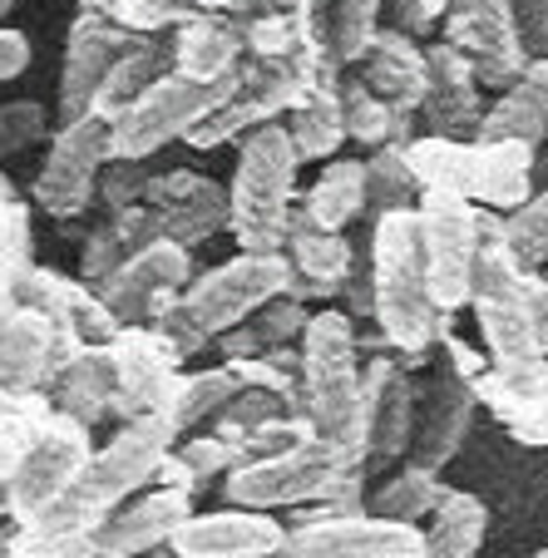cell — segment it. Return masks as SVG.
<instances>
[{"mask_svg": "<svg viewBox=\"0 0 548 558\" xmlns=\"http://www.w3.org/2000/svg\"><path fill=\"white\" fill-rule=\"evenodd\" d=\"M35 263L31 253V208L21 198L0 203V316L15 306V287H21L25 267Z\"/></svg>", "mask_w": 548, "mask_h": 558, "instance_id": "f35d334b", "label": "cell"}, {"mask_svg": "<svg viewBox=\"0 0 548 558\" xmlns=\"http://www.w3.org/2000/svg\"><path fill=\"white\" fill-rule=\"evenodd\" d=\"M144 558H179L173 548H154V554H144Z\"/></svg>", "mask_w": 548, "mask_h": 558, "instance_id": "680465c9", "label": "cell"}, {"mask_svg": "<svg viewBox=\"0 0 548 558\" xmlns=\"http://www.w3.org/2000/svg\"><path fill=\"white\" fill-rule=\"evenodd\" d=\"M287 138H292L302 163H327L346 144V124H341V95L337 85H312L292 99V109L282 114Z\"/></svg>", "mask_w": 548, "mask_h": 558, "instance_id": "1f68e13d", "label": "cell"}, {"mask_svg": "<svg viewBox=\"0 0 548 558\" xmlns=\"http://www.w3.org/2000/svg\"><path fill=\"white\" fill-rule=\"evenodd\" d=\"M85 341L60 331L35 306H11L0 316V386L11 390H50L54 371L74 356Z\"/></svg>", "mask_w": 548, "mask_h": 558, "instance_id": "ac0fdd59", "label": "cell"}, {"mask_svg": "<svg viewBox=\"0 0 548 558\" xmlns=\"http://www.w3.org/2000/svg\"><path fill=\"white\" fill-rule=\"evenodd\" d=\"M306 316H312V306L296 302L292 292H277V296H267V302L257 306L247 322H253L257 341H263V351H267V347H296V337H302V327H306Z\"/></svg>", "mask_w": 548, "mask_h": 558, "instance_id": "7bdbcfd3", "label": "cell"}, {"mask_svg": "<svg viewBox=\"0 0 548 558\" xmlns=\"http://www.w3.org/2000/svg\"><path fill=\"white\" fill-rule=\"evenodd\" d=\"M0 558H5V544H0Z\"/></svg>", "mask_w": 548, "mask_h": 558, "instance_id": "e7e4bbea", "label": "cell"}, {"mask_svg": "<svg viewBox=\"0 0 548 558\" xmlns=\"http://www.w3.org/2000/svg\"><path fill=\"white\" fill-rule=\"evenodd\" d=\"M282 257L292 263V282L287 292L296 302H337L341 282H346L351 263H356V243L346 232H331L321 222H312L302 213V203H292L287 213V238H282Z\"/></svg>", "mask_w": 548, "mask_h": 558, "instance_id": "d6986e66", "label": "cell"}, {"mask_svg": "<svg viewBox=\"0 0 548 558\" xmlns=\"http://www.w3.org/2000/svg\"><path fill=\"white\" fill-rule=\"evenodd\" d=\"M479 89L485 85L475 80V64L464 60L454 45H445V40L425 45V99L415 114L430 119V134L475 138V124L485 114Z\"/></svg>", "mask_w": 548, "mask_h": 558, "instance_id": "d4e9b609", "label": "cell"}, {"mask_svg": "<svg viewBox=\"0 0 548 558\" xmlns=\"http://www.w3.org/2000/svg\"><path fill=\"white\" fill-rule=\"evenodd\" d=\"M380 21H386V0H331L327 35H331V50H337V60L346 64V70L366 54V45H370V35L380 31Z\"/></svg>", "mask_w": 548, "mask_h": 558, "instance_id": "ab89813d", "label": "cell"}, {"mask_svg": "<svg viewBox=\"0 0 548 558\" xmlns=\"http://www.w3.org/2000/svg\"><path fill=\"white\" fill-rule=\"evenodd\" d=\"M361 163H366V213L370 218L386 208H411L421 189H415L411 169H405V144H380V148H370V158H361Z\"/></svg>", "mask_w": 548, "mask_h": 558, "instance_id": "74e56055", "label": "cell"}, {"mask_svg": "<svg viewBox=\"0 0 548 558\" xmlns=\"http://www.w3.org/2000/svg\"><path fill=\"white\" fill-rule=\"evenodd\" d=\"M302 213L331 232H346L356 218H366V163L361 158H327V169L306 193H296Z\"/></svg>", "mask_w": 548, "mask_h": 558, "instance_id": "d6a6232c", "label": "cell"}, {"mask_svg": "<svg viewBox=\"0 0 548 558\" xmlns=\"http://www.w3.org/2000/svg\"><path fill=\"white\" fill-rule=\"evenodd\" d=\"M534 272L524 267L499 238V213L479 208V257L470 277L464 306L475 312L479 341H485L489 366H519L538 361V331H534Z\"/></svg>", "mask_w": 548, "mask_h": 558, "instance_id": "5b68a950", "label": "cell"}, {"mask_svg": "<svg viewBox=\"0 0 548 558\" xmlns=\"http://www.w3.org/2000/svg\"><path fill=\"white\" fill-rule=\"evenodd\" d=\"M287 282H292V263L282 253H238L208 272H193L183 287V306L208 337H218L247 322L267 296L287 292Z\"/></svg>", "mask_w": 548, "mask_h": 558, "instance_id": "8fae6325", "label": "cell"}, {"mask_svg": "<svg viewBox=\"0 0 548 558\" xmlns=\"http://www.w3.org/2000/svg\"><path fill=\"white\" fill-rule=\"evenodd\" d=\"M370 322L380 341L405 371L425 366L435 341L454 331V312H440L425 287L421 238H415V203L411 208H386L370 218Z\"/></svg>", "mask_w": 548, "mask_h": 558, "instance_id": "6da1fadb", "label": "cell"}, {"mask_svg": "<svg viewBox=\"0 0 548 558\" xmlns=\"http://www.w3.org/2000/svg\"><path fill=\"white\" fill-rule=\"evenodd\" d=\"M144 183H148V169L138 158H109L105 169H99V183H95V198H105L109 213L119 208H134L144 198Z\"/></svg>", "mask_w": 548, "mask_h": 558, "instance_id": "ee69618b", "label": "cell"}, {"mask_svg": "<svg viewBox=\"0 0 548 558\" xmlns=\"http://www.w3.org/2000/svg\"><path fill=\"white\" fill-rule=\"evenodd\" d=\"M445 45L475 64L485 89H504L524 70V31H519V0H450L440 15Z\"/></svg>", "mask_w": 548, "mask_h": 558, "instance_id": "5bb4252c", "label": "cell"}, {"mask_svg": "<svg viewBox=\"0 0 548 558\" xmlns=\"http://www.w3.org/2000/svg\"><path fill=\"white\" fill-rule=\"evenodd\" d=\"M337 302H341V312H346L351 322H366L370 316V267H366V253H361V247H356V263H351Z\"/></svg>", "mask_w": 548, "mask_h": 558, "instance_id": "c3c4849f", "label": "cell"}, {"mask_svg": "<svg viewBox=\"0 0 548 558\" xmlns=\"http://www.w3.org/2000/svg\"><path fill=\"white\" fill-rule=\"evenodd\" d=\"M124 257H129V247H124V238H119L114 222H99V228H89L85 247H80V282L99 287L119 263H124Z\"/></svg>", "mask_w": 548, "mask_h": 558, "instance_id": "f6af8a7d", "label": "cell"}, {"mask_svg": "<svg viewBox=\"0 0 548 558\" xmlns=\"http://www.w3.org/2000/svg\"><path fill=\"white\" fill-rule=\"evenodd\" d=\"M238 64H243L238 15L198 11L169 40V70L188 74V80H222V74H238Z\"/></svg>", "mask_w": 548, "mask_h": 558, "instance_id": "4316f807", "label": "cell"}, {"mask_svg": "<svg viewBox=\"0 0 548 558\" xmlns=\"http://www.w3.org/2000/svg\"><path fill=\"white\" fill-rule=\"evenodd\" d=\"M232 464H243V454H238V445H232L228 435H218V430L188 435V440H173L169 445L159 474H154V485L183 489V495L198 499L203 489L212 485V480H222V474L232 470Z\"/></svg>", "mask_w": 548, "mask_h": 558, "instance_id": "836d02e7", "label": "cell"}, {"mask_svg": "<svg viewBox=\"0 0 548 558\" xmlns=\"http://www.w3.org/2000/svg\"><path fill=\"white\" fill-rule=\"evenodd\" d=\"M11 5H15V0H0V21H5V15H11Z\"/></svg>", "mask_w": 548, "mask_h": 558, "instance_id": "91938a15", "label": "cell"}, {"mask_svg": "<svg viewBox=\"0 0 548 558\" xmlns=\"http://www.w3.org/2000/svg\"><path fill=\"white\" fill-rule=\"evenodd\" d=\"M445 5H450V0H386V15H390L395 31H405V35L421 40V35H430L435 25H440Z\"/></svg>", "mask_w": 548, "mask_h": 558, "instance_id": "7dc6e473", "label": "cell"}, {"mask_svg": "<svg viewBox=\"0 0 548 558\" xmlns=\"http://www.w3.org/2000/svg\"><path fill=\"white\" fill-rule=\"evenodd\" d=\"M193 495L169 485H148L134 499L114 509L105 524L95 529V558H144L154 548H169V534L193 514Z\"/></svg>", "mask_w": 548, "mask_h": 558, "instance_id": "44dd1931", "label": "cell"}, {"mask_svg": "<svg viewBox=\"0 0 548 558\" xmlns=\"http://www.w3.org/2000/svg\"><path fill=\"white\" fill-rule=\"evenodd\" d=\"M5 558H95V538H89V529L11 524Z\"/></svg>", "mask_w": 548, "mask_h": 558, "instance_id": "60d3db41", "label": "cell"}, {"mask_svg": "<svg viewBox=\"0 0 548 558\" xmlns=\"http://www.w3.org/2000/svg\"><path fill=\"white\" fill-rule=\"evenodd\" d=\"M415 238H421V267L435 306L460 312L479 257V208L460 193L421 189L415 193Z\"/></svg>", "mask_w": 548, "mask_h": 558, "instance_id": "ba28073f", "label": "cell"}, {"mask_svg": "<svg viewBox=\"0 0 548 558\" xmlns=\"http://www.w3.org/2000/svg\"><path fill=\"white\" fill-rule=\"evenodd\" d=\"M544 129H548V60H524V70L479 114L475 138H524V144L538 148Z\"/></svg>", "mask_w": 548, "mask_h": 558, "instance_id": "83f0119b", "label": "cell"}, {"mask_svg": "<svg viewBox=\"0 0 548 558\" xmlns=\"http://www.w3.org/2000/svg\"><path fill=\"white\" fill-rule=\"evenodd\" d=\"M25 64H31V40L21 31L0 25V85H11L15 74H25Z\"/></svg>", "mask_w": 548, "mask_h": 558, "instance_id": "816d5d0a", "label": "cell"}, {"mask_svg": "<svg viewBox=\"0 0 548 558\" xmlns=\"http://www.w3.org/2000/svg\"><path fill=\"white\" fill-rule=\"evenodd\" d=\"M109 371H114V396H109V415L114 421H144L159 415L169 421L173 390L183 376V356L148 327V322H124L114 337L105 341Z\"/></svg>", "mask_w": 548, "mask_h": 558, "instance_id": "9c48e42d", "label": "cell"}, {"mask_svg": "<svg viewBox=\"0 0 548 558\" xmlns=\"http://www.w3.org/2000/svg\"><path fill=\"white\" fill-rule=\"evenodd\" d=\"M475 386L454 371H435L425 386H415V430H411V460L425 470H445L460 454L464 435L475 425Z\"/></svg>", "mask_w": 548, "mask_h": 558, "instance_id": "2e32d148", "label": "cell"}, {"mask_svg": "<svg viewBox=\"0 0 548 558\" xmlns=\"http://www.w3.org/2000/svg\"><path fill=\"white\" fill-rule=\"evenodd\" d=\"M445 489H450V485L440 480V470H425V464L411 460L405 470H395L386 485L366 499V514L390 519V524H421V519L440 505Z\"/></svg>", "mask_w": 548, "mask_h": 558, "instance_id": "d590c367", "label": "cell"}, {"mask_svg": "<svg viewBox=\"0 0 548 558\" xmlns=\"http://www.w3.org/2000/svg\"><path fill=\"white\" fill-rule=\"evenodd\" d=\"M15 450H21V435H15V430H0V480L11 474V464H15Z\"/></svg>", "mask_w": 548, "mask_h": 558, "instance_id": "9f6ffc18", "label": "cell"}, {"mask_svg": "<svg viewBox=\"0 0 548 558\" xmlns=\"http://www.w3.org/2000/svg\"><path fill=\"white\" fill-rule=\"evenodd\" d=\"M0 138H5V148H31L40 144V138H50V119H45L40 105H11L0 109Z\"/></svg>", "mask_w": 548, "mask_h": 558, "instance_id": "bcb514c9", "label": "cell"}, {"mask_svg": "<svg viewBox=\"0 0 548 558\" xmlns=\"http://www.w3.org/2000/svg\"><path fill=\"white\" fill-rule=\"evenodd\" d=\"M89 450H95V430L50 405V411L21 435L15 464H11V474H5V519L25 524V519H35L40 509H50L54 499L80 480Z\"/></svg>", "mask_w": 548, "mask_h": 558, "instance_id": "52a82bcc", "label": "cell"}, {"mask_svg": "<svg viewBox=\"0 0 548 558\" xmlns=\"http://www.w3.org/2000/svg\"><path fill=\"white\" fill-rule=\"evenodd\" d=\"M198 11H218V15H238V11H247L253 0H193Z\"/></svg>", "mask_w": 548, "mask_h": 558, "instance_id": "6f0895ef", "label": "cell"}, {"mask_svg": "<svg viewBox=\"0 0 548 558\" xmlns=\"http://www.w3.org/2000/svg\"><path fill=\"white\" fill-rule=\"evenodd\" d=\"M544 277H548V272H544Z\"/></svg>", "mask_w": 548, "mask_h": 558, "instance_id": "03108f58", "label": "cell"}, {"mask_svg": "<svg viewBox=\"0 0 548 558\" xmlns=\"http://www.w3.org/2000/svg\"><path fill=\"white\" fill-rule=\"evenodd\" d=\"M504 430H509V440L544 450V445H548V396L538 405H528V411H519L514 421H504Z\"/></svg>", "mask_w": 548, "mask_h": 558, "instance_id": "f907efd6", "label": "cell"}, {"mask_svg": "<svg viewBox=\"0 0 548 558\" xmlns=\"http://www.w3.org/2000/svg\"><path fill=\"white\" fill-rule=\"evenodd\" d=\"M528 558H548V548H538V554H528Z\"/></svg>", "mask_w": 548, "mask_h": 558, "instance_id": "be15d7a7", "label": "cell"}, {"mask_svg": "<svg viewBox=\"0 0 548 558\" xmlns=\"http://www.w3.org/2000/svg\"><path fill=\"white\" fill-rule=\"evenodd\" d=\"M105 163H109L105 119H95V114L64 119L50 134L40 173H35V183H31V198L60 222L80 218V213H89V203H95V183H99Z\"/></svg>", "mask_w": 548, "mask_h": 558, "instance_id": "7c38bea8", "label": "cell"}, {"mask_svg": "<svg viewBox=\"0 0 548 558\" xmlns=\"http://www.w3.org/2000/svg\"><path fill=\"white\" fill-rule=\"evenodd\" d=\"M15 306H35L60 331H70L74 341H109L119 331V316L99 302L95 287L54 272V267H25L21 287H15Z\"/></svg>", "mask_w": 548, "mask_h": 558, "instance_id": "cb8c5ba5", "label": "cell"}, {"mask_svg": "<svg viewBox=\"0 0 548 558\" xmlns=\"http://www.w3.org/2000/svg\"><path fill=\"white\" fill-rule=\"evenodd\" d=\"M5 534H11V524H5V519H0V544H5Z\"/></svg>", "mask_w": 548, "mask_h": 558, "instance_id": "6125c7cd", "label": "cell"}, {"mask_svg": "<svg viewBox=\"0 0 548 558\" xmlns=\"http://www.w3.org/2000/svg\"><path fill=\"white\" fill-rule=\"evenodd\" d=\"M296 95H302V80L292 74L287 60H243L238 85L228 89V99H222L218 109H208V114L183 134V144L198 148V154L222 148V144H238L247 129L282 119Z\"/></svg>", "mask_w": 548, "mask_h": 558, "instance_id": "4fadbf2b", "label": "cell"}, {"mask_svg": "<svg viewBox=\"0 0 548 558\" xmlns=\"http://www.w3.org/2000/svg\"><path fill=\"white\" fill-rule=\"evenodd\" d=\"M188 277H193V247L154 238V243L134 247L95 292H99V302L119 316V327H124V322H144L148 302L159 292H183Z\"/></svg>", "mask_w": 548, "mask_h": 558, "instance_id": "e0dca14e", "label": "cell"}, {"mask_svg": "<svg viewBox=\"0 0 548 558\" xmlns=\"http://www.w3.org/2000/svg\"><path fill=\"white\" fill-rule=\"evenodd\" d=\"M351 70L361 74V85L370 89V95H380L390 109H405V114H415L425 99V45L415 40V35L395 31V25H380L376 35H370L366 54H361Z\"/></svg>", "mask_w": 548, "mask_h": 558, "instance_id": "484cf974", "label": "cell"}, {"mask_svg": "<svg viewBox=\"0 0 548 558\" xmlns=\"http://www.w3.org/2000/svg\"><path fill=\"white\" fill-rule=\"evenodd\" d=\"M421 529V558H479L489 534V505L470 489H445Z\"/></svg>", "mask_w": 548, "mask_h": 558, "instance_id": "4dcf8cb0", "label": "cell"}, {"mask_svg": "<svg viewBox=\"0 0 548 558\" xmlns=\"http://www.w3.org/2000/svg\"><path fill=\"white\" fill-rule=\"evenodd\" d=\"M232 390H238V376H232L228 361H222V366H208V371H183L179 390H173V405H169L173 435H188L193 425H208Z\"/></svg>", "mask_w": 548, "mask_h": 558, "instance_id": "8d00e7d4", "label": "cell"}, {"mask_svg": "<svg viewBox=\"0 0 548 558\" xmlns=\"http://www.w3.org/2000/svg\"><path fill=\"white\" fill-rule=\"evenodd\" d=\"M534 331H538V351L548 356V277L534 272Z\"/></svg>", "mask_w": 548, "mask_h": 558, "instance_id": "db71d44e", "label": "cell"}, {"mask_svg": "<svg viewBox=\"0 0 548 558\" xmlns=\"http://www.w3.org/2000/svg\"><path fill=\"white\" fill-rule=\"evenodd\" d=\"M296 158L287 124H257L238 138V169L228 183V232L238 253H282L287 213L296 203Z\"/></svg>", "mask_w": 548, "mask_h": 558, "instance_id": "277c9868", "label": "cell"}, {"mask_svg": "<svg viewBox=\"0 0 548 558\" xmlns=\"http://www.w3.org/2000/svg\"><path fill=\"white\" fill-rule=\"evenodd\" d=\"M238 70H243V64H238ZM232 85H238V74L188 80V74H179V70H163L124 114L109 119V158H138V163H148L159 148L179 144L208 109H218Z\"/></svg>", "mask_w": 548, "mask_h": 558, "instance_id": "8992f818", "label": "cell"}, {"mask_svg": "<svg viewBox=\"0 0 548 558\" xmlns=\"http://www.w3.org/2000/svg\"><path fill=\"white\" fill-rule=\"evenodd\" d=\"M524 25L534 35H548V0H524Z\"/></svg>", "mask_w": 548, "mask_h": 558, "instance_id": "11a10c76", "label": "cell"}, {"mask_svg": "<svg viewBox=\"0 0 548 558\" xmlns=\"http://www.w3.org/2000/svg\"><path fill=\"white\" fill-rule=\"evenodd\" d=\"M169 70V40L159 35H129V45L109 60L105 80L95 85V99H89V114L95 119H119L138 95H144L159 74Z\"/></svg>", "mask_w": 548, "mask_h": 558, "instance_id": "f546056e", "label": "cell"}, {"mask_svg": "<svg viewBox=\"0 0 548 558\" xmlns=\"http://www.w3.org/2000/svg\"><path fill=\"white\" fill-rule=\"evenodd\" d=\"M287 524L267 509H193L169 534V548L179 558H267L282 544Z\"/></svg>", "mask_w": 548, "mask_h": 558, "instance_id": "7402d4cb", "label": "cell"}, {"mask_svg": "<svg viewBox=\"0 0 548 558\" xmlns=\"http://www.w3.org/2000/svg\"><path fill=\"white\" fill-rule=\"evenodd\" d=\"M109 396H114V371H109L105 341H85L50 380V405L74 415V421L89 425V430H95L99 421H109Z\"/></svg>", "mask_w": 548, "mask_h": 558, "instance_id": "f1b7e54d", "label": "cell"}, {"mask_svg": "<svg viewBox=\"0 0 548 558\" xmlns=\"http://www.w3.org/2000/svg\"><path fill=\"white\" fill-rule=\"evenodd\" d=\"M179 440L169 421L144 415V421H119V430L105 445H95L70 489L54 499L50 509H40L25 524H60V529H89L95 534L124 499H134L138 489L154 485L169 445Z\"/></svg>", "mask_w": 548, "mask_h": 558, "instance_id": "3957f363", "label": "cell"}, {"mask_svg": "<svg viewBox=\"0 0 548 558\" xmlns=\"http://www.w3.org/2000/svg\"><path fill=\"white\" fill-rule=\"evenodd\" d=\"M534 158L538 148L524 138H450V134H415L405 144V169L415 189L460 193L475 208L509 213L534 193Z\"/></svg>", "mask_w": 548, "mask_h": 558, "instance_id": "7a4b0ae2", "label": "cell"}, {"mask_svg": "<svg viewBox=\"0 0 548 558\" xmlns=\"http://www.w3.org/2000/svg\"><path fill=\"white\" fill-rule=\"evenodd\" d=\"M85 5H95V11H109V0H85Z\"/></svg>", "mask_w": 548, "mask_h": 558, "instance_id": "94428289", "label": "cell"}, {"mask_svg": "<svg viewBox=\"0 0 548 558\" xmlns=\"http://www.w3.org/2000/svg\"><path fill=\"white\" fill-rule=\"evenodd\" d=\"M212 347H218L222 361H243V356H257V351H263V341H257L253 322H238V327L218 331V337H212Z\"/></svg>", "mask_w": 548, "mask_h": 558, "instance_id": "f5cc1de1", "label": "cell"}, {"mask_svg": "<svg viewBox=\"0 0 548 558\" xmlns=\"http://www.w3.org/2000/svg\"><path fill=\"white\" fill-rule=\"evenodd\" d=\"M267 558H421V524H390L376 514L296 519Z\"/></svg>", "mask_w": 548, "mask_h": 558, "instance_id": "9a60e30c", "label": "cell"}, {"mask_svg": "<svg viewBox=\"0 0 548 558\" xmlns=\"http://www.w3.org/2000/svg\"><path fill=\"white\" fill-rule=\"evenodd\" d=\"M109 21L129 35H173L183 21L198 15L193 0H109Z\"/></svg>", "mask_w": 548, "mask_h": 558, "instance_id": "b9f144b4", "label": "cell"}, {"mask_svg": "<svg viewBox=\"0 0 548 558\" xmlns=\"http://www.w3.org/2000/svg\"><path fill=\"white\" fill-rule=\"evenodd\" d=\"M361 396L370 415V470L405 460L415 430V380L390 351H366L361 366Z\"/></svg>", "mask_w": 548, "mask_h": 558, "instance_id": "ffe728a7", "label": "cell"}, {"mask_svg": "<svg viewBox=\"0 0 548 558\" xmlns=\"http://www.w3.org/2000/svg\"><path fill=\"white\" fill-rule=\"evenodd\" d=\"M331 474H337L331 450L321 445V435H312L302 445H287V450L253 454V460L232 464L222 474V495L238 509H267V514H277V509H302L312 499H321V489L331 485Z\"/></svg>", "mask_w": 548, "mask_h": 558, "instance_id": "30bf717a", "label": "cell"}, {"mask_svg": "<svg viewBox=\"0 0 548 558\" xmlns=\"http://www.w3.org/2000/svg\"><path fill=\"white\" fill-rule=\"evenodd\" d=\"M341 124H346V144L380 148V144H411L415 138V114L390 109L380 95L361 85V74H341Z\"/></svg>", "mask_w": 548, "mask_h": 558, "instance_id": "e575fe53", "label": "cell"}, {"mask_svg": "<svg viewBox=\"0 0 548 558\" xmlns=\"http://www.w3.org/2000/svg\"><path fill=\"white\" fill-rule=\"evenodd\" d=\"M435 347L445 351V371H454V376H464V380H475L479 371L489 366V356H485V347H470L464 337H454V331H445Z\"/></svg>", "mask_w": 548, "mask_h": 558, "instance_id": "681fc988", "label": "cell"}, {"mask_svg": "<svg viewBox=\"0 0 548 558\" xmlns=\"http://www.w3.org/2000/svg\"><path fill=\"white\" fill-rule=\"evenodd\" d=\"M129 45V31H119L105 11L95 5H80V15L70 21V35H64V64H60V95H54V109L64 119L89 114V99H95V85L105 80L109 60Z\"/></svg>", "mask_w": 548, "mask_h": 558, "instance_id": "603a6c76", "label": "cell"}]
</instances>
